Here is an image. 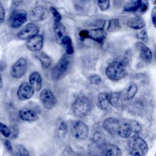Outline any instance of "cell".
Segmentation results:
<instances>
[{
  "mask_svg": "<svg viewBox=\"0 0 156 156\" xmlns=\"http://www.w3.org/2000/svg\"><path fill=\"white\" fill-rule=\"evenodd\" d=\"M127 145L131 156H144L148 152L149 147L146 141L137 134L130 138Z\"/></svg>",
  "mask_w": 156,
  "mask_h": 156,
  "instance_id": "obj_1",
  "label": "cell"
},
{
  "mask_svg": "<svg viewBox=\"0 0 156 156\" xmlns=\"http://www.w3.org/2000/svg\"><path fill=\"white\" fill-rule=\"evenodd\" d=\"M71 68V57L70 55L64 54L53 67L51 71V77L54 80H58L64 77Z\"/></svg>",
  "mask_w": 156,
  "mask_h": 156,
  "instance_id": "obj_2",
  "label": "cell"
},
{
  "mask_svg": "<svg viewBox=\"0 0 156 156\" xmlns=\"http://www.w3.org/2000/svg\"><path fill=\"white\" fill-rule=\"evenodd\" d=\"M92 109L91 101L85 96L77 98L72 105V110L74 115L79 118H83L90 113Z\"/></svg>",
  "mask_w": 156,
  "mask_h": 156,
  "instance_id": "obj_3",
  "label": "cell"
},
{
  "mask_svg": "<svg viewBox=\"0 0 156 156\" xmlns=\"http://www.w3.org/2000/svg\"><path fill=\"white\" fill-rule=\"evenodd\" d=\"M126 65L121 61H114L110 63L105 70L107 78L112 81L122 79L126 74Z\"/></svg>",
  "mask_w": 156,
  "mask_h": 156,
  "instance_id": "obj_4",
  "label": "cell"
},
{
  "mask_svg": "<svg viewBox=\"0 0 156 156\" xmlns=\"http://www.w3.org/2000/svg\"><path fill=\"white\" fill-rule=\"evenodd\" d=\"M71 132L74 138L83 140L88 137L89 130L85 122L80 120H77L72 122L71 125Z\"/></svg>",
  "mask_w": 156,
  "mask_h": 156,
  "instance_id": "obj_5",
  "label": "cell"
},
{
  "mask_svg": "<svg viewBox=\"0 0 156 156\" xmlns=\"http://www.w3.org/2000/svg\"><path fill=\"white\" fill-rule=\"evenodd\" d=\"M27 19V13L24 9L14 10L10 14L8 23L9 25L13 29L20 27L26 23Z\"/></svg>",
  "mask_w": 156,
  "mask_h": 156,
  "instance_id": "obj_6",
  "label": "cell"
},
{
  "mask_svg": "<svg viewBox=\"0 0 156 156\" xmlns=\"http://www.w3.org/2000/svg\"><path fill=\"white\" fill-rule=\"evenodd\" d=\"M40 99L43 107L48 110H51L57 104V98L53 93L48 88H44L41 91Z\"/></svg>",
  "mask_w": 156,
  "mask_h": 156,
  "instance_id": "obj_7",
  "label": "cell"
},
{
  "mask_svg": "<svg viewBox=\"0 0 156 156\" xmlns=\"http://www.w3.org/2000/svg\"><path fill=\"white\" fill-rule=\"evenodd\" d=\"M148 9V0H129L124 7L127 12H135L138 10L143 13Z\"/></svg>",
  "mask_w": 156,
  "mask_h": 156,
  "instance_id": "obj_8",
  "label": "cell"
},
{
  "mask_svg": "<svg viewBox=\"0 0 156 156\" xmlns=\"http://www.w3.org/2000/svg\"><path fill=\"white\" fill-rule=\"evenodd\" d=\"M27 68V63L25 58H20L12 66L10 74L15 79H20L26 73Z\"/></svg>",
  "mask_w": 156,
  "mask_h": 156,
  "instance_id": "obj_9",
  "label": "cell"
},
{
  "mask_svg": "<svg viewBox=\"0 0 156 156\" xmlns=\"http://www.w3.org/2000/svg\"><path fill=\"white\" fill-rule=\"evenodd\" d=\"M49 15V11L46 8L43 6H37L30 10L29 18L32 22H39L46 20Z\"/></svg>",
  "mask_w": 156,
  "mask_h": 156,
  "instance_id": "obj_10",
  "label": "cell"
},
{
  "mask_svg": "<svg viewBox=\"0 0 156 156\" xmlns=\"http://www.w3.org/2000/svg\"><path fill=\"white\" fill-rule=\"evenodd\" d=\"M34 89L27 82H23L18 87L16 94L21 101H26L31 98L34 94Z\"/></svg>",
  "mask_w": 156,
  "mask_h": 156,
  "instance_id": "obj_11",
  "label": "cell"
},
{
  "mask_svg": "<svg viewBox=\"0 0 156 156\" xmlns=\"http://www.w3.org/2000/svg\"><path fill=\"white\" fill-rule=\"evenodd\" d=\"M39 30L37 25L34 23H29L18 32V37L21 40H29L30 38L38 34Z\"/></svg>",
  "mask_w": 156,
  "mask_h": 156,
  "instance_id": "obj_12",
  "label": "cell"
},
{
  "mask_svg": "<svg viewBox=\"0 0 156 156\" xmlns=\"http://www.w3.org/2000/svg\"><path fill=\"white\" fill-rule=\"evenodd\" d=\"M43 46V37L41 35L37 34L30 38L26 43L27 48L32 52L40 51Z\"/></svg>",
  "mask_w": 156,
  "mask_h": 156,
  "instance_id": "obj_13",
  "label": "cell"
},
{
  "mask_svg": "<svg viewBox=\"0 0 156 156\" xmlns=\"http://www.w3.org/2000/svg\"><path fill=\"white\" fill-rule=\"evenodd\" d=\"M100 151L102 156H122L121 149L113 144H102L100 147Z\"/></svg>",
  "mask_w": 156,
  "mask_h": 156,
  "instance_id": "obj_14",
  "label": "cell"
},
{
  "mask_svg": "<svg viewBox=\"0 0 156 156\" xmlns=\"http://www.w3.org/2000/svg\"><path fill=\"white\" fill-rule=\"evenodd\" d=\"M136 47L139 52L141 59L147 63H150L152 58V53L151 50L141 41L136 43Z\"/></svg>",
  "mask_w": 156,
  "mask_h": 156,
  "instance_id": "obj_15",
  "label": "cell"
},
{
  "mask_svg": "<svg viewBox=\"0 0 156 156\" xmlns=\"http://www.w3.org/2000/svg\"><path fill=\"white\" fill-rule=\"evenodd\" d=\"M119 121L114 118H108L105 119L102 124L104 129L112 135H117V132L119 127Z\"/></svg>",
  "mask_w": 156,
  "mask_h": 156,
  "instance_id": "obj_16",
  "label": "cell"
},
{
  "mask_svg": "<svg viewBox=\"0 0 156 156\" xmlns=\"http://www.w3.org/2000/svg\"><path fill=\"white\" fill-rule=\"evenodd\" d=\"M107 32L102 28L92 29L88 30L87 38L91 39L96 42L102 44L107 37Z\"/></svg>",
  "mask_w": 156,
  "mask_h": 156,
  "instance_id": "obj_17",
  "label": "cell"
},
{
  "mask_svg": "<svg viewBox=\"0 0 156 156\" xmlns=\"http://www.w3.org/2000/svg\"><path fill=\"white\" fill-rule=\"evenodd\" d=\"M138 91L137 85L133 82L129 83L121 91L122 100L129 101L132 99Z\"/></svg>",
  "mask_w": 156,
  "mask_h": 156,
  "instance_id": "obj_18",
  "label": "cell"
},
{
  "mask_svg": "<svg viewBox=\"0 0 156 156\" xmlns=\"http://www.w3.org/2000/svg\"><path fill=\"white\" fill-rule=\"evenodd\" d=\"M20 118L27 122H34L38 119V116L35 111L32 109L24 108L19 111Z\"/></svg>",
  "mask_w": 156,
  "mask_h": 156,
  "instance_id": "obj_19",
  "label": "cell"
},
{
  "mask_svg": "<svg viewBox=\"0 0 156 156\" xmlns=\"http://www.w3.org/2000/svg\"><path fill=\"white\" fill-rule=\"evenodd\" d=\"M126 24L128 27L133 29H141L146 26L144 20L140 16H135L129 18Z\"/></svg>",
  "mask_w": 156,
  "mask_h": 156,
  "instance_id": "obj_20",
  "label": "cell"
},
{
  "mask_svg": "<svg viewBox=\"0 0 156 156\" xmlns=\"http://www.w3.org/2000/svg\"><path fill=\"white\" fill-rule=\"evenodd\" d=\"M29 84L34 90L40 91L42 87V79L40 74L36 71L32 73L29 77Z\"/></svg>",
  "mask_w": 156,
  "mask_h": 156,
  "instance_id": "obj_21",
  "label": "cell"
},
{
  "mask_svg": "<svg viewBox=\"0 0 156 156\" xmlns=\"http://www.w3.org/2000/svg\"><path fill=\"white\" fill-rule=\"evenodd\" d=\"M68 127L66 122L62 118H58L55 121V132L57 136L64 138L67 133Z\"/></svg>",
  "mask_w": 156,
  "mask_h": 156,
  "instance_id": "obj_22",
  "label": "cell"
},
{
  "mask_svg": "<svg viewBox=\"0 0 156 156\" xmlns=\"http://www.w3.org/2000/svg\"><path fill=\"white\" fill-rule=\"evenodd\" d=\"M35 57L40 62L41 66L44 69L48 68L52 64L53 60L52 58L43 52H41L40 51L37 52Z\"/></svg>",
  "mask_w": 156,
  "mask_h": 156,
  "instance_id": "obj_23",
  "label": "cell"
},
{
  "mask_svg": "<svg viewBox=\"0 0 156 156\" xmlns=\"http://www.w3.org/2000/svg\"><path fill=\"white\" fill-rule=\"evenodd\" d=\"M133 129L130 123L124 122L119 125L117 132V135L121 138H127L131 135Z\"/></svg>",
  "mask_w": 156,
  "mask_h": 156,
  "instance_id": "obj_24",
  "label": "cell"
},
{
  "mask_svg": "<svg viewBox=\"0 0 156 156\" xmlns=\"http://www.w3.org/2000/svg\"><path fill=\"white\" fill-rule=\"evenodd\" d=\"M53 30L56 38L60 41L63 37L66 35V27L60 21H54L53 24Z\"/></svg>",
  "mask_w": 156,
  "mask_h": 156,
  "instance_id": "obj_25",
  "label": "cell"
},
{
  "mask_svg": "<svg viewBox=\"0 0 156 156\" xmlns=\"http://www.w3.org/2000/svg\"><path fill=\"white\" fill-rule=\"evenodd\" d=\"M109 104V94L105 92L100 93L98 96L97 106L101 110H105Z\"/></svg>",
  "mask_w": 156,
  "mask_h": 156,
  "instance_id": "obj_26",
  "label": "cell"
},
{
  "mask_svg": "<svg viewBox=\"0 0 156 156\" xmlns=\"http://www.w3.org/2000/svg\"><path fill=\"white\" fill-rule=\"evenodd\" d=\"M122 100L121 92H113L109 94V104L115 107L120 106Z\"/></svg>",
  "mask_w": 156,
  "mask_h": 156,
  "instance_id": "obj_27",
  "label": "cell"
},
{
  "mask_svg": "<svg viewBox=\"0 0 156 156\" xmlns=\"http://www.w3.org/2000/svg\"><path fill=\"white\" fill-rule=\"evenodd\" d=\"M60 42L65 46L67 54L71 55L74 53V48L73 46L72 40L69 36L65 35L61 39Z\"/></svg>",
  "mask_w": 156,
  "mask_h": 156,
  "instance_id": "obj_28",
  "label": "cell"
},
{
  "mask_svg": "<svg viewBox=\"0 0 156 156\" xmlns=\"http://www.w3.org/2000/svg\"><path fill=\"white\" fill-rule=\"evenodd\" d=\"M121 24L118 19H111L108 21L107 30L109 32H115L119 30Z\"/></svg>",
  "mask_w": 156,
  "mask_h": 156,
  "instance_id": "obj_29",
  "label": "cell"
},
{
  "mask_svg": "<svg viewBox=\"0 0 156 156\" xmlns=\"http://www.w3.org/2000/svg\"><path fill=\"white\" fill-rule=\"evenodd\" d=\"M97 4L101 11H107L110 5V0H97Z\"/></svg>",
  "mask_w": 156,
  "mask_h": 156,
  "instance_id": "obj_30",
  "label": "cell"
},
{
  "mask_svg": "<svg viewBox=\"0 0 156 156\" xmlns=\"http://www.w3.org/2000/svg\"><path fill=\"white\" fill-rule=\"evenodd\" d=\"M91 0H74L75 7L79 10H83L89 4Z\"/></svg>",
  "mask_w": 156,
  "mask_h": 156,
  "instance_id": "obj_31",
  "label": "cell"
},
{
  "mask_svg": "<svg viewBox=\"0 0 156 156\" xmlns=\"http://www.w3.org/2000/svg\"><path fill=\"white\" fill-rule=\"evenodd\" d=\"M0 132L5 138H8L10 136V129L5 124L0 122Z\"/></svg>",
  "mask_w": 156,
  "mask_h": 156,
  "instance_id": "obj_32",
  "label": "cell"
},
{
  "mask_svg": "<svg viewBox=\"0 0 156 156\" xmlns=\"http://www.w3.org/2000/svg\"><path fill=\"white\" fill-rule=\"evenodd\" d=\"M136 37L138 39L141 40L143 41L146 42L147 41V31L145 28L141 29L140 31L136 34Z\"/></svg>",
  "mask_w": 156,
  "mask_h": 156,
  "instance_id": "obj_33",
  "label": "cell"
},
{
  "mask_svg": "<svg viewBox=\"0 0 156 156\" xmlns=\"http://www.w3.org/2000/svg\"><path fill=\"white\" fill-rule=\"evenodd\" d=\"M88 80L91 84L99 85L102 82L101 77L98 74H91L88 77Z\"/></svg>",
  "mask_w": 156,
  "mask_h": 156,
  "instance_id": "obj_34",
  "label": "cell"
},
{
  "mask_svg": "<svg viewBox=\"0 0 156 156\" xmlns=\"http://www.w3.org/2000/svg\"><path fill=\"white\" fill-rule=\"evenodd\" d=\"M49 10L53 15V17L54 18V21H60V20L62 19V16H61V15L60 14V13L57 11V10L55 8H54V7L51 6L49 8Z\"/></svg>",
  "mask_w": 156,
  "mask_h": 156,
  "instance_id": "obj_35",
  "label": "cell"
},
{
  "mask_svg": "<svg viewBox=\"0 0 156 156\" xmlns=\"http://www.w3.org/2000/svg\"><path fill=\"white\" fill-rule=\"evenodd\" d=\"M16 147L18 152L23 156H29V152L23 145L17 144L16 145Z\"/></svg>",
  "mask_w": 156,
  "mask_h": 156,
  "instance_id": "obj_36",
  "label": "cell"
},
{
  "mask_svg": "<svg viewBox=\"0 0 156 156\" xmlns=\"http://www.w3.org/2000/svg\"><path fill=\"white\" fill-rule=\"evenodd\" d=\"M5 18V11L3 4L0 0V24L4 23Z\"/></svg>",
  "mask_w": 156,
  "mask_h": 156,
  "instance_id": "obj_37",
  "label": "cell"
},
{
  "mask_svg": "<svg viewBox=\"0 0 156 156\" xmlns=\"http://www.w3.org/2000/svg\"><path fill=\"white\" fill-rule=\"evenodd\" d=\"M131 124V126L132 127L133 131H134L135 133H138L139 132L141 131V127L136 121H133L132 124Z\"/></svg>",
  "mask_w": 156,
  "mask_h": 156,
  "instance_id": "obj_38",
  "label": "cell"
},
{
  "mask_svg": "<svg viewBox=\"0 0 156 156\" xmlns=\"http://www.w3.org/2000/svg\"><path fill=\"white\" fill-rule=\"evenodd\" d=\"M24 0H12L11 3V8L15 9L19 7L23 2Z\"/></svg>",
  "mask_w": 156,
  "mask_h": 156,
  "instance_id": "obj_39",
  "label": "cell"
},
{
  "mask_svg": "<svg viewBox=\"0 0 156 156\" xmlns=\"http://www.w3.org/2000/svg\"><path fill=\"white\" fill-rule=\"evenodd\" d=\"M151 20L154 27L156 25V7H154L151 12Z\"/></svg>",
  "mask_w": 156,
  "mask_h": 156,
  "instance_id": "obj_40",
  "label": "cell"
},
{
  "mask_svg": "<svg viewBox=\"0 0 156 156\" xmlns=\"http://www.w3.org/2000/svg\"><path fill=\"white\" fill-rule=\"evenodd\" d=\"M4 144L5 147V148L7 149V150L9 152H12V150H13V147H12V145L11 144V142L7 140V139H5L4 140Z\"/></svg>",
  "mask_w": 156,
  "mask_h": 156,
  "instance_id": "obj_41",
  "label": "cell"
},
{
  "mask_svg": "<svg viewBox=\"0 0 156 156\" xmlns=\"http://www.w3.org/2000/svg\"><path fill=\"white\" fill-rule=\"evenodd\" d=\"M79 35L80 36V37H81L82 38H87L88 37V30H82L79 32Z\"/></svg>",
  "mask_w": 156,
  "mask_h": 156,
  "instance_id": "obj_42",
  "label": "cell"
},
{
  "mask_svg": "<svg viewBox=\"0 0 156 156\" xmlns=\"http://www.w3.org/2000/svg\"><path fill=\"white\" fill-rule=\"evenodd\" d=\"M10 132H11L10 135H12V138H16L18 136V130L16 127H12V130H10Z\"/></svg>",
  "mask_w": 156,
  "mask_h": 156,
  "instance_id": "obj_43",
  "label": "cell"
},
{
  "mask_svg": "<svg viewBox=\"0 0 156 156\" xmlns=\"http://www.w3.org/2000/svg\"><path fill=\"white\" fill-rule=\"evenodd\" d=\"M2 87V77H1V75L0 74V90L1 89Z\"/></svg>",
  "mask_w": 156,
  "mask_h": 156,
  "instance_id": "obj_44",
  "label": "cell"
},
{
  "mask_svg": "<svg viewBox=\"0 0 156 156\" xmlns=\"http://www.w3.org/2000/svg\"><path fill=\"white\" fill-rule=\"evenodd\" d=\"M16 156H23V155H21L20 153H19L18 152H17L16 153Z\"/></svg>",
  "mask_w": 156,
  "mask_h": 156,
  "instance_id": "obj_45",
  "label": "cell"
}]
</instances>
